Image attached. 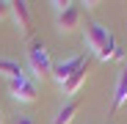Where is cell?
I'll return each mask as SVG.
<instances>
[{
    "label": "cell",
    "mask_w": 127,
    "mask_h": 124,
    "mask_svg": "<svg viewBox=\"0 0 127 124\" xmlns=\"http://www.w3.org/2000/svg\"><path fill=\"white\" fill-rule=\"evenodd\" d=\"M28 64H31V72L36 77H53V61H50V52L44 47V41H33L28 47Z\"/></svg>",
    "instance_id": "obj_1"
},
{
    "label": "cell",
    "mask_w": 127,
    "mask_h": 124,
    "mask_svg": "<svg viewBox=\"0 0 127 124\" xmlns=\"http://www.w3.org/2000/svg\"><path fill=\"white\" fill-rule=\"evenodd\" d=\"M55 28H58V33H75L77 28H83V8H80V3H69L66 8L55 11Z\"/></svg>",
    "instance_id": "obj_2"
},
{
    "label": "cell",
    "mask_w": 127,
    "mask_h": 124,
    "mask_svg": "<svg viewBox=\"0 0 127 124\" xmlns=\"http://www.w3.org/2000/svg\"><path fill=\"white\" fill-rule=\"evenodd\" d=\"M89 61H86V55H72V58H66V61H61V64H53V80L58 83V86H64V83H66L77 69H83L86 66Z\"/></svg>",
    "instance_id": "obj_3"
},
{
    "label": "cell",
    "mask_w": 127,
    "mask_h": 124,
    "mask_svg": "<svg viewBox=\"0 0 127 124\" xmlns=\"http://www.w3.org/2000/svg\"><path fill=\"white\" fill-rule=\"evenodd\" d=\"M8 91L17 102H36L39 97V88H36V83L25 74V77H17V80H8Z\"/></svg>",
    "instance_id": "obj_4"
},
{
    "label": "cell",
    "mask_w": 127,
    "mask_h": 124,
    "mask_svg": "<svg viewBox=\"0 0 127 124\" xmlns=\"http://www.w3.org/2000/svg\"><path fill=\"white\" fill-rule=\"evenodd\" d=\"M111 36H113V33H111L108 28H102L99 22H89V25H86V47L97 55V52L111 41Z\"/></svg>",
    "instance_id": "obj_5"
},
{
    "label": "cell",
    "mask_w": 127,
    "mask_h": 124,
    "mask_svg": "<svg viewBox=\"0 0 127 124\" xmlns=\"http://www.w3.org/2000/svg\"><path fill=\"white\" fill-rule=\"evenodd\" d=\"M11 17H14V25L17 30L22 33V36H31V8L28 3H22V0H11Z\"/></svg>",
    "instance_id": "obj_6"
},
{
    "label": "cell",
    "mask_w": 127,
    "mask_h": 124,
    "mask_svg": "<svg viewBox=\"0 0 127 124\" xmlns=\"http://www.w3.org/2000/svg\"><path fill=\"white\" fill-rule=\"evenodd\" d=\"M86 77H89V64L86 66H83V69H77L66 83H64V86H61V94L64 97H72V94H77L80 91V86H83V83H86Z\"/></svg>",
    "instance_id": "obj_7"
},
{
    "label": "cell",
    "mask_w": 127,
    "mask_h": 124,
    "mask_svg": "<svg viewBox=\"0 0 127 124\" xmlns=\"http://www.w3.org/2000/svg\"><path fill=\"white\" fill-rule=\"evenodd\" d=\"M77 113H80V102H77V99H69L66 105H61V108H58L53 124H72V119H75Z\"/></svg>",
    "instance_id": "obj_8"
},
{
    "label": "cell",
    "mask_w": 127,
    "mask_h": 124,
    "mask_svg": "<svg viewBox=\"0 0 127 124\" xmlns=\"http://www.w3.org/2000/svg\"><path fill=\"white\" fill-rule=\"evenodd\" d=\"M127 105V66L119 72V80H116V91H113V110H122Z\"/></svg>",
    "instance_id": "obj_9"
},
{
    "label": "cell",
    "mask_w": 127,
    "mask_h": 124,
    "mask_svg": "<svg viewBox=\"0 0 127 124\" xmlns=\"http://www.w3.org/2000/svg\"><path fill=\"white\" fill-rule=\"evenodd\" d=\"M97 58H99V61H122V58H124V52H122V47H119V41L111 36V41H108V44H105V47L97 52Z\"/></svg>",
    "instance_id": "obj_10"
},
{
    "label": "cell",
    "mask_w": 127,
    "mask_h": 124,
    "mask_svg": "<svg viewBox=\"0 0 127 124\" xmlns=\"http://www.w3.org/2000/svg\"><path fill=\"white\" fill-rule=\"evenodd\" d=\"M0 74H3L6 80H17V77H25L22 66H19L17 61H11V58H0Z\"/></svg>",
    "instance_id": "obj_11"
},
{
    "label": "cell",
    "mask_w": 127,
    "mask_h": 124,
    "mask_svg": "<svg viewBox=\"0 0 127 124\" xmlns=\"http://www.w3.org/2000/svg\"><path fill=\"white\" fill-rule=\"evenodd\" d=\"M8 14H11V3H8V0H0V22H3Z\"/></svg>",
    "instance_id": "obj_12"
},
{
    "label": "cell",
    "mask_w": 127,
    "mask_h": 124,
    "mask_svg": "<svg viewBox=\"0 0 127 124\" xmlns=\"http://www.w3.org/2000/svg\"><path fill=\"white\" fill-rule=\"evenodd\" d=\"M17 124H36V121H33L31 116H19V119H17Z\"/></svg>",
    "instance_id": "obj_13"
},
{
    "label": "cell",
    "mask_w": 127,
    "mask_h": 124,
    "mask_svg": "<svg viewBox=\"0 0 127 124\" xmlns=\"http://www.w3.org/2000/svg\"><path fill=\"white\" fill-rule=\"evenodd\" d=\"M0 124H3V108H0Z\"/></svg>",
    "instance_id": "obj_14"
}]
</instances>
